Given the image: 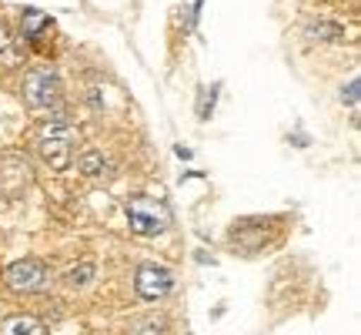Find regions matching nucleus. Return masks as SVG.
Instances as JSON below:
<instances>
[{"instance_id": "obj_14", "label": "nucleus", "mask_w": 361, "mask_h": 335, "mask_svg": "<svg viewBox=\"0 0 361 335\" xmlns=\"http://www.w3.org/2000/svg\"><path fill=\"white\" fill-rule=\"evenodd\" d=\"M20 61V51H17V40H13V34L7 30V27L0 24V64L13 67Z\"/></svg>"}, {"instance_id": "obj_2", "label": "nucleus", "mask_w": 361, "mask_h": 335, "mask_svg": "<svg viewBox=\"0 0 361 335\" xmlns=\"http://www.w3.org/2000/svg\"><path fill=\"white\" fill-rule=\"evenodd\" d=\"M74 128L67 121H47L37 134V155L54 171H67L74 165Z\"/></svg>"}, {"instance_id": "obj_10", "label": "nucleus", "mask_w": 361, "mask_h": 335, "mask_svg": "<svg viewBox=\"0 0 361 335\" xmlns=\"http://www.w3.org/2000/svg\"><path fill=\"white\" fill-rule=\"evenodd\" d=\"M47 27H51V17H47L44 11H24L20 13V37L24 40H37Z\"/></svg>"}, {"instance_id": "obj_16", "label": "nucleus", "mask_w": 361, "mask_h": 335, "mask_svg": "<svg viewBox=\"0 0 361 335\" xmlns=\"http://www.w3.org/2000/svg\"><path fill=\"white\" fill-rule=\"evenodd\" d=\"M214 114V90H211V98H207V90H201V104H197V117L207 121V117Z\"/></svg>"}, {"instance_id": "obj_11", "label": "nucleus", "mask_w": 361, "mask_h": 335, "mask_svg": "<svg viewBox=\"0 0 361 335\" xmlns=\"http://www.w3.org/2000/svg\"><path fill=\"white\" fill-rule=\"evenodd\" d=\"M128 335H168V315H141Z\"/></svg>"}, {"instance_id": "obj_6", "label": "nucleus", "mask_w": 361, "mask_h": 335, "mask_svg": "<svg viewBox=\"0 0 361 335\" xmlns=\"http://www.w3.org/2000/svg\"><path fill=\"white\" fill-rule=\"evenodd\" d=\"M171 288H174V275H171L164 265L157 261H144L134 271V292L144 302H157V298H168Z\"/></svg>"}, {"instance_id": "obj_7", "label": "nucleus", "mask_w": 361, "mask_h": 335, "mask_svg": "<svg viewBox=\"0 0 361 335\" xmlns=\"http://www.w3.org/2000/svg\"><path fill=\"white\" fill-rule=\"evenodd\" d=\"M228 235H231V238H228V245H231V252H238V255H255V252H261L264 242H268V235H264V221L261 218L234 221Z\"/></svg>"}, {"instance_id": "obj_5", "label": "nucleus", "mask_w": 361, "mask_h": 335, "mask_svg": "<svg viewBox=\"0 0 361 335\" xmlns=\"http://www.w3.org/2000/svg\"><path fill=\"white\" fill-rule=\"evenodd\" d=\"M30 181H34V168L24 155L17 151L0 155V194L4 198H20L30 188Z\"/></svg>"}, {"instance_id": "obj_13", "label": "nucleus", "mask_w": 361, "mask_h": 335, "mask_svg": "<svg viewBox=\"0 0 361 335\" xmlns=\"http://www.w3.org/2000/svg\"><path fill=\"white\" fill-rule=\"evenodd\" d=\"M305 30H308L311 37H324V40H341L345 37V30H341V27H331L324 17H311L308 24H305Z\"/></svg>"}, {"instance_id": "obj_1", "label": "nucleus", "mask_w": 361, "mask_h": 335, "mask_svg": "<svg viewBox=\"0 0 361 335\" xmlns=\"http://www.w3.org/2000/svg\"><path fill=\"white\" fill-rule=\"evenodd\" d=\"M124 215H128L130 232L141 235V238H157L171 228V208L151 194H130Z\"/></svg>"}, {"instance_id": "obj_9", "label": "nucleus", "mask_w": 361, "mask_h": 335, "mask_svg": "<svg viewBox=\"0 0 361 335\" xmlns=\"http://www.w3.org/2000/svg\"><path fill=\"white\" fill-rule=\"evenodd\" d=\"M78 168H80V175H87V178H107V175L114 171V165H111L101 151H84Z\"/></svg>"}, {"instance_id": "obj_3", "label": "nucleus", "mask_w": 361, "mask_h": 335, "mask_svg": "<svg viewBox=\"0 0 361 335\" xmlns=\"http://www.w3.org/2000/svg\"><path fill=\"white\" fill-rule=\"evenodd\" d=\"M61 98H64V81L54 67H34L24 81V101L34 107V111H54L61 107Z\"/></svg>"}, {"instance_id": "obj_15", "label": "nucleus", "mask_w": 361, "mask_h": 335, "mask_svg": "<svg viewBox=\"0 0 361 335\" xmlns=\"http://www.w3.org/2000/svg\"><path fill=\"white\" fill-rule=\"evenodd\" d=\"M358 90H361V81H358V78H351V81H348V88L341 90V101L348 104V107H358Z\"/></svg>"}, {"instance_id": "obj_4", "label": "nucleus", "mask_w": 361, "mask_h": 335, "mask_svg": "<svg viewBox=\"0 0 361 335\" xmlns=\"http://www.w3.org/2000/svg\"><path fill=\"white\" fill-rule=\"evenodd\" d=\"M51 282V271L44 261L37 258H17L4 269V285L11 292H24V295H34V292H44Z\"/></svg>"}, {"instance_id": "obj_17", "label": "nucleus", "mask_w": 361, "mask_h": 335, "mask_svg": "<svg viewBox=\"0 0 361 335\" xmlns=\"http://www.w3.org/2000/svg\"><path fill=\"white\" fill-rule=\"evenodd\" d=\"M178 158H180V161H191L194 151H191V148H184V144H178Z\"/></svg>"}, {"instance_id": "obj_12", "label": "nucleus", "mask_w": 361, "mask_h": 335, "mask_svg": "<svg viewBox=\"0 0 361 335\" xmlns=\"http://www.w3.org/2000/svg\"><path fill=\"white\" fill-rule=\"evenodd\" d=\"M94 275H97V265L94 261H80V265H74L64 275V282H67V288H84V285L94 282Z\"/></svg>"}, {"instance_id": "obj_8", "label": "nucleus", "mask_w": 361, "mask_h": 335, "mask_svg": "<svg viewBox=\"0 0 361 335\" xmlns=\"http://www.w3.org/2000/svg\"><path fill=\"white\" fill-rule=\"evenodd\" d=\"M0 335H47V325L30 312H13L7 319H0Z\"/></svg>"}]
</instances>
